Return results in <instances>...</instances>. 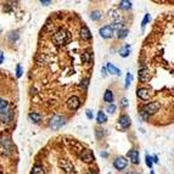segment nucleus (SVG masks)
Segmentation results:
<instances>
[{"label":"nucleus","mask_w":174,"mask_h":174,"mask_svg":"<svg viewBox=\"0 0 174 174\" xmlns=\"http://www.w3.org/2000/svg\"><path fill=\"white\" fill-rule=\"evenodd\" d=\"M130 53H131V46L129 44H126L119 49V55L122 57H128L130 55Z\"/></svg>","instance_id":"obj_13"},{"label":"nucleus","mask_w":174,"mask_h":174,"mask_svg":"<svg viewBox=\"0 0 174 174\" xmlns=\"http://www.w3.org/2000/svg\"><path fill=\"white\" fill-rule=\"evenodd\" d=\"M80 158L85 163H91V162H94V160H95L94 153H93L91 150H84L83 152L80 153Z\"/></svg>","instance_id":"obj_6"},{"label":"nucleus","mask_w":174,"mask_h":174,"mask_svg":"<svg viewBox=\"0 0 174 174\" xmlns=\"http://www.w3.org/2000/svg\"><path fill=\"white\" fill-rule=\"evenodd\" d=\"M85 115H87V117H88L89 119L93 118V112H91L90 110H87V111H85Z\"/></svg>","instance_id":"obj_31"},{"label":"nucleus","mask_w":174,"mask_h":174,"mask_svg":"<svg viewBox=\"0 0 174 174\" xmlns=\"http://www.w3.org/2000/svg\"><path fill=\"white\" fill-rule=\"evenodd\" d=\"M80 38L83 40H89L91 39V32L89 30V28L87 26H83L80 29Z\"/></svg>","instance_id":"obj_12"},{"label":"nucleus","mask_w":174,"mask_h":174,"mask_svg":"<svg viewBox=\"0 0 174 174\" xmlns=\"http://www.w3.org/2000/svg\"><path fill=\"white\" fill-rule=\"evenodd\" d=\"M87 174H96V173H95V172H94V170H91V169H89V170H88V173H87Z\"/></svg>","instance_id":"obj_35"},{"label":"nucleus","mask_w":174,"mask_h":174,"mask_svg":"<svg viewBox=\"0 0 174 174\" xmlns=\"http://www.w3.org/2000/svg\"><path fill=\"white\" fill-rule=\"evenodd\" d=\"M127 165H128V161H127L124 157H122V156L116 157L115 161H113V166H115V168L118 169V170L124 169V168L127 167Z\"/></svg>","instance_id":"obj_5"},{"label":"nucleus","mask_w":174,"mask_h":174,"mask_svg":"<svg viewBox=\"0 0 174 174\" xmlns=\"http://www.w3.org/2000/svg\"><path fill=\"white\" fill-rule=\"evenodd\" d=\"M136 95H138V97L141 99V100H149L150 96H151L149 89H146V88H139V89L136 90Z\"/></svg>","instance_id":"obj_10"},{"label":"nucleus","mask_w":174,"mask_h":174,"mask_svg":"<svg viewBox=\"0 0 174 174\" xmlns=\"http://www.w3.org/2000/svg\"><path fill=\"white\" fill-rule=\"evenodd\" d=\"M21 76H22V67H21V65H17V67H16V77L19 78Z\"/></svg>","instance_id":"obj_27"},{"label":"nucleus","mask_w":174,"mask_h":174,"mask_svg":"<svg viewBox=\"0 0 174 174\" xmlns=\"http://www.w3.org/2000/svg\"><path fill=\"white\" fill-rule=\"evenodd\" d=\"M90 18L93 19V21H100L102 18V14L100 11H97V10H94V11L90 14Z\"/></svg>","instance_id":"obj_20"},{"label":"nucleus","mask_w":174,"mask_h":174,"mask_svg":"<svg viewBox=\"0 0 174 174\" xmlns=\"http://www.w3.org/2000/svg\"><path fill=\"white\" fill-rule=\"evenodd\" d=\"M106 68H107V71L110 73H112V74H116V76H121V69L119 68H117L116 66H113L112 64H106Z\"/></svg>","instance_id":"obj_14"},{"label":"nucleus","mask_w":174,"mask_h":174,"mask_svg":"<svg viewBox=\"0 0 174 174\" xmlns=\"http://www.w3.org/2000/svg\"><path fill=\"white\" fill-rule=\"evenodd\" d=\"M90 58H91V51H89V50L84 51L83 55H82V61L87 64V62H89V61H90Z\"/></svg>","instance_id":"obj_22"},{"label":"nucleus","mask_w":174,"mask_h":174,"mask_svg":"<svg viewBox=\"0 0 174 174\" xmlns=\"http://www.w3.org/2000/svg\"><path fill=\"white\" fill-rule=\"evenodd\" d=\"M40 4H42V5H50L51 4V0H40Z\"/></svg>","instance_id":"obj_32"},{"label":"nucleus","mask_w":174,"mask_h":174,"mask_svg":"<svg viewBox=\"0 0 174 174\" xmlns=\"http://www.w3.org/2000/svg\"><path fill=\"white\" fill-rule=\"evenodd\" d=\"M28 117L32 122H34V123H38V122L42 121V115H40L39 112H30V113L28 115Z\"/></svg>","instance_id":"obj_16"},{"label":"nucleus","mask_w":174,"mask_h":174,"mask_svg":"<svg viewBox=\"0 0 174 174\" xmlns=\"http://www.w3.org/2000/svg\"><path fill=\"white\" fill-rule=\"evenodd\" d=\"M121 105H122V107H124V108H126V107L129 105V102H128V100H127L126 97H123V99L121 100Z\"/></svg>","instance_id":"obj_30"},{"label":"nucleus","mask_w":174,"mask_h":174,"mask_svg":"<svg viewBox=\"0 0 174 174\" xmlns=\"http://www.w3.org/2000/svg\"><path fill=\"white\" fill-rule=\"evenodd\" d=\"M96 119H97V123H100V124H104V123H106V122H107V117H106V115L102 111H99L97 112Z\"/></svg>","instance_id":"obj_18"},{"label":"nucleus","mask_w":174,"mask_h":174,"mask_svg":"<svg viewBox=\"0 0 174 174\" xmlns=\"http://www.w3.org/2000/svg\"><path fill=\"white\" fill-rule=\"evenodd\" d=\"M152 161H153V163H158V157L157 156H153L152 157Z\"/></svg>","instance_id":"obj_34"},{"label":"nucleus","mask_w":174,"mask_h":174,"mask_svg":"<svg viewBox=\"0 0 174 174\" xmlns=\"http://www.w3.org/2000/svg\"><path fill=\"white\" fill-rule=\"evenodd\" d=\"M69 39H71V37H69L68 32H67V30H65V29H58L57 32L54 34V37H53V40H54V43L56 45L66 44V43L69 42Z\"/></svg>","instance_id":"obj_2"},{"label":"nucleus","mask_w":174,"mask_h":174,"mask_svg":"<svg viewBox=\"0 0 174 174\" xmlns=\"http://www.w3.org/2000/svg\"><path fill=\"white\" fill-rule=\"evenodd\" d=\"M158 110H160V104H158V102H150V104L145 105L144 107L140 110V116L144 119H147L150 116L155 115Z\"/></svg>","instance_id":"obj_1"},{"label":"nucleus","mask_w":174,"mask_h":174,"mask_svg":"<svg viewBox=\"0 0 174 174\" xmlns=\"http://www.w3.org/2000/svg\"><path fill=\"white\" fill-rule=\"evenodd\" d=\"M149 79H150V71H149V68L144 67V68L139 69V80L142 82V83H145V82H149Z\"/></svg>","instance_id":"obj_9"},{"label":"nucleus","mask_w":174,"mask_h":174,"mask_svg":"<svg viewBox=\"0 0 174 174\" xmlns=\"http://www.w3.org/2000/svg\"><path fill=\"white\" fill-rule=\"evenodd\" d=\"M104 100H105V102H108V105L111 104L112 101H113V93H112L110 89H107V90L105 91V94H104Z\"/></svg>","instance_id":"obj_17"},{"label":"nucleus","mask_w":174,"mask_h":174,"mask_svg":"<svg viewBox=\"0 0 174 174\" xmlns=\"http://www.w3.org/2000/svg\"><path fill=\"white\" fill-rule=\"evenodd\" d=\"M145 160H146V165H147L150 168H152V163H153V161H152V157H151V156H149V155H146Z\"/></svg>","instance_id":"obj_28"},{"label":"nucleus","mask_w":174,"mask_h":174,"mask_svg":"<svg viewBox=\"0 0 174 174\" xmlns=\"http://www.w3.org/2000/svg\"><path fill=\"white\" fill-rule=\"evenodd\" d=\"M66 124V118L64 116L55 115L50 121V128L53 130H58Z\"/></svg>","instance_id":"obj_3"},{"label":"nucleus","mask_w":174,"mask_h":174,"mask_svg":"<svg viewBox=\"0 0 174 174\" xmlns=\"http://www.w3.org/2000/svg\"><path fill=\"white\" fill-rule=\"evenodd\" d=\"M89 82H90V79H89V78H85V79L82 80L80 85H82V88H83L84 90H87V88H88V85H89Z\"/></svg>","instance_id":"obj_26"},{"label":"nucleus","mask_w":174,"mask_h":174,"mask_svg":"<svg viewBox=\"0 0 174 174\" xmlns=\"http://www.w3.org/2000/svg\"><path fill=\"white\" fill-rule=\"evenodd\" d=\"M118 124L121 128H123V129H128L131 124V122H130V117L128 115H123V116H121L119 119H118Z\"/></svg>","instance_id":"obj_8"},{"label":"nucleus","mask_w":174,"mask_h":174,"mask_svg":"<svg viewBox=\"0 0 174 174\" xmlns=\"http://www.w3.org/2000/svg\"><path fill=\"white\" fill-rule=\"evenodd\" d=\"M128 34H129V30H128L127 28H122V29L117 30V37H118V39H124V38H127Z\"/></svg>","instance_id":"obj_19"},{"label":"nucleus","mask_w":174,"mask_h":174,"mask_svg":"<svg viewBox=\"0 0 174 174\" xmlns=\"http://www.w3.org/2000/svg\"><path fill=\"white\" fill-rule=\"evenodd\" d=\"M119 7L122 10H130L131 9V3L128 1V0H122L119 3Z\"/></svg>","instance_id":"obj_21"},{"label":"nucleus","mask_w":174,"mask_h":174,"mask_svg":"<svg viewBox=\"0 0 174 174\" xmlns=\"http://www.w3.org/2000/svg\"><path fill=\"white\" fill-rule=\"evenodd\" d=\"M133 82V76H131V73H127V77H126V88H129V85H130V83Z\"/></svg>","instance_id":"obj_25"},{"label":"nucleus","mask_w":174,"mask_h":174,"mask_svg":"<svg viewBox=\"0 0 174 174\" xmlns=\"http://www.w3.org/2000/svg\"><path fill=\"white\" fill-rule=\"evenodd\" d=\"M79 105H80V100H79L78 96H71V97L67 100V107H68L69 110H72V111L77 110V108L79 107Z\"/></svg>","instance_id":"obj_7"},{"label":"nucleus","mask_w":174,"mask_h":174,"mask_svg":"<svg viewBox=\"0 0 174 174\" xmlns=\"http://www.w3.org/2000/svg\"><path fill=\"white\" fill-rule=\"evenodd\" d=\"M0 32H1V30H0Z\"/></svg>","instance_id":"obj_38"},{"label":"nucleus","mask_w":174,"mask_h":174,"mask_svg":"<svg viewBox=\"0 0 174 174\" xmlns=\"http://www.w3.org/2000/svg\"><path fill=\"white\" fill-rule=\"evenodd\" d=\"M150 174H155V172H151V173H150Z\"/></svg>","instance_id":"obj_37"},{"label":"nucleus","mask_w":174,"mask_h":174,"mask_svg":"<svg viewBox=\"0 0 174 174\" xmlns=\"http://www.w3.org/2000/svg\"><path fill=\"white\" fill-rule=\"evenodd\" d=\"M107 112H110V113H115V112H116V106L113 104H110L107 106Z\"/></svg>","instance_id":"obj_29"},{"label":"nucleus","mask_w":174,"mask_h":174,"mask_svg":"<svg viewBox=\"0 0 174 174\" xmlns=\"http://www.w3.org/2000/svg\"><path fill=\"white\" fill-rule=\"evenodd\" d=\"M128 157H129L130 162L134 163V165H138L140 162L139 161V151H136L135 149H131L130 151H128Z\"/></svg>","instance_id":"obj_11"},{"label":"nucleus","mask_w":174,"mask_h":174,"mask_svg":"<svg viewBox=\"0 0 174 174\" xmlns=\"http://www.w3.org/2000/svg\"><path fill=\"white\" fill-rule=\"evenodd\" d=\"M150 19H151L150 14H146V15H145V17H144V19H142V22H141V27H142V28H145V26L150 22Z\"/></svg>","instance_id":"obj_24"},{"label":"nucleus","mask_w":174,"mask_h":174,"mask_svg":"<svg viewBox=\"0 0 174 174\" xmlns=\"http://www.w3.org/2000/svg\"><path fill=\"white\" fill-rule=\"evenodd\" d=\"M127 174H138V173H135V172H130V173H127Z\"/></svg>","instance_id":"obj_36"},{"label":"nucleus","mask_w":174,"mask_h":174,"mask_svg":"<svg viewBox=\"0 0 174 174\" xmlns=\"http://www.w3.org/2000/svg\"><path fill=\"white\" fill-rule=\"evenodd\" d=\"M32 174H44V169L42 166H34L32 169Z\"/></svg>","instance_id":"obj_23"},{"label":"nucleus","mask_w":174,"mask_h":174,"mask_svg":"<svg viewBox=\"0 0 174 174\" xmlns=\"http://www.w3.org/2000/svg\"><path fill=\"white\" fill-rule=\"evenodd\" d=\"M99 33L104 39H111L115 34V30L111 28V26H104L102 28H100Z\"/></svg>","instance_id":"obj_4"},{"label":"nucleus","mask_w":174,"mask_h":174,"mask_svg":"<svg viewBox=\"0 0 174 174\" xmlns=\"http://www.w3.org/2000/svg\"><path fill=\"white\" fill-rule=\"evenodd\" d=\"M4 60H5V57H4V54H3V51H0V65H1V64L4 62Z\"/></svg>","instance_id":"obj_33"},{"label":"nucleus","mask_w":174,"mask_h":174,"mask_svg":"<svg viewBox=\"0 0 174 174\" xmlns=\"http://www.w3.org/2000/svg\"><path fill=\"white\" fill-rule=\"evenodd\" d=\"M7 107H9V102L0 97V115H5L6 112H9Z\"/></svg>","instance_id":"obj_15"}]
</instances>
